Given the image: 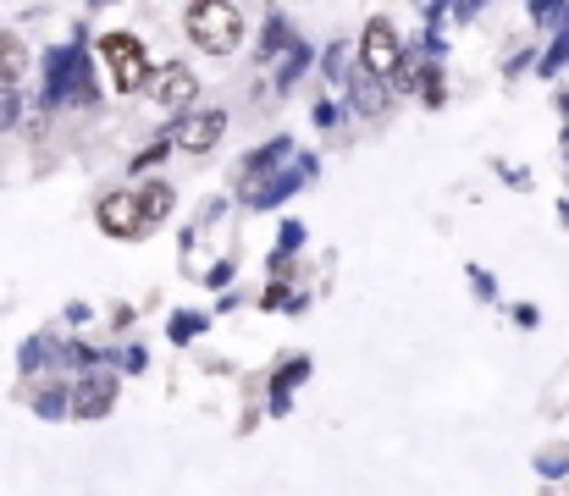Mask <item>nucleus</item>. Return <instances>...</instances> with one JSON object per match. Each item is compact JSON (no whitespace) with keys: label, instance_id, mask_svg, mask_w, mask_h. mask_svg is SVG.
Instances as JSON below:
<instances>
[{"label":"nucleus","instance_id":"obj_1","mask_svg":"<svg viewBox=\"0 0 569 496\" xmlns=\"http://www.w3.org/2000/svg\"><path fill=\"white\" fill-rule=\"evenodd\" d=\"M183 28H189V44H199L204 55H232L243 44V11L227 6V0H199V6H189Z\"/></svg>","mask_w":569,"mask_h":496},{"label":"nucleus","instance_id":"obj_2","mask_svg":"<svg viewBox=\"0 0 569 496\" xmlns=\"http://www.w3.org/2000/svg\"><path fill=\"white\" fill-rule=\"evenodd\" d=\"M100 61L111 67V83L122 94L128 89H144V78H150V55H144V44L133 33H106L100 39Z\"/></svg>","mask_w":569,"mask_h":496},{"label":"nucleus","instance_id":"obj_3","mask_svg":"<svg viewBox=\"0 0 569 496\" xmlns=\"http://www.w3.org/2000/svg\"><path fill=\"white\" fill-rule=\"evenodd\" d=\"M360 61H366V72H377V78H387V72H398L403 67V44H398V28L392 22H371L366 28V39H360Z\"/></svg>","mask_w":569,"mask_h":496},{"label":"nucleus","instance_id":"obj_4","mask_svg":"<svg viewBox=\"0 0 569 496\" xmlns=\"http://www.w3.org/2000/svg\"><path fill=\"white\" fill-rule=\"evenodd\" d=\"M150 94H156L161 111H189L193 94H199V78H193L183 61H172V67H161V78L150 83Z\"/></svg>","mask_w":569,"mask_h":496},{"label":"nucleus","instance_id":"obj_5","mask_svg":"<svg viewBox=\"0 0 569 496\" xmlns=\"http://www.w3.org/2000/svg\"><path fill=\"white\" fill-rule=\"evenodd\" d=\"M221 133H227V117L221 111H193V117H183V128H178V144L189 155H204V150L221 144Z\"/></svg>","mask_w":569,"mask_h":496},{"label":"nucleus","instance_id":"obj_6","mask_svg":"<svg viewBox=\"0 0 569 496\" xmlns=\"http://www.w3.org/2000/svg\"><path fill=\"white\" fill-rule=\"evenodd\" d=\"M100 226H106L111 237H139V232H144L139 199H133V193H111V199L100 204Z\"/></svg>","mask_w":569,"mask_h":496},{"label":"nucleus","instance_id":"obj_7","mask_svg":"<svg viewBox=\"0 0 569 496\" xmlns=\"http://www.w3.org/2000/svg\"><path fill=\"white\" fill-rule=\"evenodd\" d=\"M28 72V44L17 33H0V89H11Z\"/></svg>","mask_w":569,"mask_h":496},{"label":"nucleus","instance_id":"obj_8","mask_svg":"<svg viewBox=\"0 0 569 496\" xmlns=\"http://www.w3.org/2000/svg\"><path fill=\"white\" fill-rule=\"evenodd\" d=\"M167 210H172V188H167V182H156V188H144V193H139V215H144V226H150V221H161Z\"/></svg>","mask_w":569,"mask_h":496},{"label":"nucleus","instance_id":"obj_9","mask_svg":"<svg viewBox=\"0 0 569 496\" xmlns=\"http://www.w3.org/2000/svg\"><path fill=\"white\" fill-rule=\"evenodd\" d=\"M17 117V100H11V89H0V128Z\"/></svg>","mask_w":569,"mask_h":496}]
</instances>
